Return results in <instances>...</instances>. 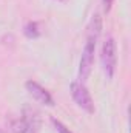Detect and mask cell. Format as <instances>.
Returning a JSON list of instances; mask_svg holds the SVG:
<instances>
[{
	"mask_svg": "<svg viewBox=\"0 0 131 133\" xmlns=\"http://www.w3.org/2000/svg\"><path fill=\"white\" fill-rule=\"evenodd\" d=\"M0 133H6V132H5V130H2V129H0Z\"/></svg>",
	"mask_w": 131,
	"mask_h": 133,
	"instance_id": "9",
	"label": "cell"
},
{
	"mask_svg": "<svg viewBox=\"0 0 131 133\" xmlns=\"http://www.w3.org/2000/svg\"><path fill=\"white\" fill-rule=\"evenodd\" d=\"M11 129H12V133H35L34 125L26 118H22V119L14 121L12 125H11Z\"/></svg>",
	"mask_w": 131,
	"mask_h": 133,
	"instance_id": "5",
	"label": "cell"
},
{
	"mask_svg": "<svg viewBox=\"0 0 131 133\" xmlns=\"http://www.w3.org/2000/svg\"><path fill=\"white\" fill-rule=\"evenodd\" d=\"M26 87V91L30 93V96L33 98L34 101H37L39 104H43V105H48V107H53L54 105V99L53 96L49 95V91L46 88H43L40 84L34 82V81H28L25 84Z\"/></svg>",
	"mask_w": 131,
	"mask_h": 133,
	"instance_id": "4",
	"label": "cell"
},
{
	"mask_svg": "<svg viewBox=\"0 0 131 133\" xmlns=\"http://www.w3.org/2000/svg\"><path fill=\"white\" fill-rule=\"evenodd\" d=\"M51 124L54 125V129H56V132H57V133H72L68 127H66V125H63L60 121H57V119H54V118L51 119Z\"/></svg>",
	"mask_w": 131,
	"mask_h": 133,
	"instance_id": "7",
	"label": "cell"
},
{
	"mask_svg": "<svg viewBox=\"0 0 131 133\" xmlns=\"http://www.w3.org/2000/svg\"><path fill=\"white\" fill-rule=\"evenodd\" d=\"M69 91H71V96H72V101L83 110L86 111L88 115H93L94 113V101L91 98L88 88L85 87L83 82H72L71 87H69Z\"/></svg>",
	"mask_w": 131,
	"mask_h": 133,
	"instance_id": "3",
	"label": "cell"
},
{
	"mask_svg": "<svg viewBox=\"0 0 131 133\" xmlns=\"http://www.w3.org/2000/svg\"><path fill=\"white\" fill-rule=\"evenodd\" d=\"M100 64L106 79H113L117 71V46H116V40L111 36H108L102 45Z\"/></svg>",
	"mask_w": 131,
	"mask_h": 133,
	"instance_id": "1",
	"label": "cell"
},
{
	"mask_svg": "<svg viewBox=\"0 0 131 133\" xmlns=\"http://www.w3.org/2000/svg\"><path fill=\"white\" fill-rule=\"evenodd\" d=\"M96 43H97V37L94 36H88L86 34V42L82 51V57H80V65H79V82H85L94 65V53H96Z\"/></svg>",
	"mask_w": 131,
	"mask_h": 133,
	"instance_id": "2",
	"label": "cell"
},
{
	"mask_svg": "<svg viewBox=\"0 0 131 133\" xmlns=\"http://www.w3.org/2000/svg\"><path fill=\"white\" fill-rule=\"evenodd\" d=\"M23 33L28 39H37L42 34V31H40V26H39L37 22H28L23 28Z\"/></svg>",
	"mask_w": 131,
	"mask_h": 133,
	"instance_id": "6",
	"label": "cell"
},
{
	"mask_svg": "<svg viewBox=\"0 0 131 133\" xmlns=\"http://www.w3.org/2000/svg\"><path fill=\"white\" fill-rule=\"evenodd\" d=\"M102 5H103V11L108 14V12L111 11L113 5H114V0H102Z\"/></svg>",
	"mask_w": 131,
	"mask_h": 133,
	"instance_id": "8",
	"label": "cell"
}]
</instances>
